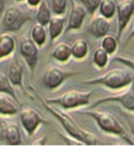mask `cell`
<instances>
[{"label": "cell", "mask_w": 134, "mask_h": 160, "mask_svg": "<svg viewBox=\"0 0 134 160\" xmlns=\"http://www.w3.org/2000/svg\"><path fill=\"white\" fill-rule=\"evenodd\" d=\"M38 95L45 108L59 120L70 137L77 140L82 145H103L105 144L94 133L84 129L70 115L53 108L51 104H47L44 99L40 97L38 94Z\"/></svg>", "instance_id": "1"}, {"label": "cell", "mask_w": 134, "mask_h": 160, "mask_svg": "<svg viewBox=\"0 0 134 160\" xmlns=\"http://www.w3.org/2000/svg\"><path fill=\"white\" fill-rule=\"evenodd\" d=\"M79 113L92 118L103 131L108 134L118 136L123 138L128 144L134 145V142L129 137L124 127L118 119L111 113L93 108L80 111Z\"/></svg>", "instance_id": "2"}, {"label": "cell", "mask_w": 134, "mask_h": 160, "mask_svg": "<svg viewBox=\"0 0 134 160\" xmlns=\"http://www.w3.org/2000/svg\"><path fill=\"white\" fill-rule=\"evenodd\" d=\"M133 80L134 76L130 71L122 68H115L98 77L85 79L82 84L101 85L112 90H122L130 85Z\"/></svg>", "instance_id": "3"}, {"label": "cell", "mask_w": 134, "mask_h": 160, "mask_svg": "<svg viewBox=\"0 0 134 160\" xmlns=\"http://www.w3.org/2000/svg\"><path fill=\"white\" fill-rule=\"evenodd\" d=\"M93 92V89L87 91L71 90L57 97L44 99V101L47 104L59 105L66 110L78 108L90 104Z\"/></svg>", "instance_id": "4"}, {"label": "cell", "mask_w": 134, "mask_h": 160, "mask_svg": "<svg viewBox=\"0 0 134 160\" xmlns=\"http://www.w3.org/2000/svg\"><path fill=\"white\" fill-rule=\"evenodd\" d=\"M32 19L29 13L17 5H10L5 9L0 18V26L3 32L18 31L22 26Z\"/></svg>", "instance_id": "5"}, {"label": "cell", "mask_w": 134, "mask_h": 160, "mask_svg": "<svg viewBox=\"0 0 134 160\" xmlns=\"http://www.w3.org/2000/svg\"><path fill=\"white\" fill-rule=\"evenodd\" d=\"M111 102H118L121 104L124 109L134 112V80L130 85L124 89L123 91L96 100L90 106V108H95L100 104Z\"/></svg>", "instance_id": "6"}, {"label": "cell", "mask_w": 134, "mask_h": 160, "mask_svg": "<svg viewBox=\"0 0 134 160\" xmlns=\"http://www.w3.org/2000/svg\"><path fill=\"white\" fill-rule=\"evenodd\" d=\"M79 74L78 72L66 71L58 66H51L42 76V83L45 88L49 90L57 89L66 79Z\"/></svg>", "instance_id": "7"}, {"label": "cell", "mask_w": 134, "mask_h": 160, "mask_svg": "<svg viewBox=\"0 0 134 160\" xmlns=\"http://www.w3.org/2000/svg\"><path fill=\"white\" fill-rule=\"evenodd\" d=\"M20 122L29 137L34 135L40 125L49 123L40 116L37 110L32 108H25L21 110L20 112Z\"/></svg>", "instance_id": "8"}, {"label": "cell", "mask_w": 134, "mask_h": 160, "mask_svg": "<svg viewBox=\"0 0 134 160\" xmlns=\"http://www.w3.org/2000/svg\"><path fill=\"white\" fill-rule=\"evenodd\" d=\"M117 12V34L120 40L127 26L134 14V0H121L116 5Z\"/></svg>", "instance_id": "9"}, {"label": "cell", "mask_w": 134, "mask_h": 160, "mask_svg": "<svg viewBox=\"0 0 134 160\" xmlns=\"http://www.w3.org/2000/svg\"><path fill=\"white\" fill-rule=\"evenodd\" d=\"M20 54L24 58L32 73L35 70L38 61V49L37 45L30 38H23L19 44Z\"/></svg>", "instance_id": "10"}, {"label": "cell", "mask_w": 134, "mask_h": 160, "mask_svg": "<svg viewBox=\"0 0 134 160\" xmlns=\"http://www.w3.org/2000/svg\"><path fill=\"white\" fill-rule=\"evenodd\" d=\"M70 2L71 8L65 32L81 28L87 12L84 7L76 0H70Z\"/></svg>", "instance_id": "11"}, {"label": "cell", "mask_w": 134, "mask_h": 160, "mask_svg": "<svg viewBox=\"0 0 134 160\" xmlns=\"http://www.w3.org/2000/svg\"><path fill=\"white\" fill-rule=\"evenodd\" d=\"M110 28V23L108 19L102 15H97L90 21L87 30L93 37L102 38L107 34Z\"/></svg>", "instance_id": "12"}, {"label": "cell", "mask_w": 134, "mask_h": 160, "mask_svg": "<svg viewBox=\"0 0 134 160\" xmlns=\"http://www.w3.org/2000/svg\"><path fill=\"white\" fill-rule=\"evenodd\" d=\"M23 66L18 61L17 56H14L9 64L8 76L13 86H18L23 89Z\"/></svg>", "instance_id": "13"}, {"label": "cell", "mask_w": 134, "mask_h": 160, "mask_svg": "<svg viewBox=\"0 0 134 160\" xmlns=\"http://www.w3.org/2000/svg\"><path fill=\"white\" fill-rule=\"evenodd\" d=\"M2 137L5 143L8 145H20L22 144L21 131L15 123L5 125L2 131Z\"/></svg>", "instance_id": "14"}, {"label": "cell", "mask_w": 134, "mask_h": 160, "mask_svg": "<svg viewBox=\"0 0 134 160\" xmlns=\"http://www.w3.org/2000/svg\"><path fill=\"white\" fill-rule=\"evenodd\" d=\"M15 39L10 32L0 34V61L13 55L15 49Z\"/></svg>", "instance_id": "15"}, {"label": "cell", "mask_w": 134, "mask_h": 160, "mask_svg": "<svg viewBox=\"0 0 134 160\" xmlns=\"http://www.w3.org/2000/svg\"><path fill=\"white\" fill-rule=\"evenodd\" d=\"M66 18L63 15L51 16L48 24L49 38L51 43L61 35L64 29Z\"/></svg>", "instance_id": "16"}, {"label": "cell", "mask_w": 134, "mask_h": 160, "mask_svg": "<svg viewBox=\"0 0 134 160\" xmlns=\"http://www.w3.org/2000/svg\"><path fill=\"white\" fill-rule=\"evenodd\" d=\"M15 101L11 96L0 92V115L13 116L17 114L18 108Z\"/></svg>", "instance_id": "17"}, {"label": "cell", "mask_w": 134, "mask_h": 160, "mask_svg": "<svg viewBox=\"0 0 134 160\" xmlns=\"http://www.w3.org/2000/svg\"><path fill=\"white\" fill-rule=\"evenodd\" d=\"M51 56L59 62H66L72 57L71 46L66 42L59 43L53 49Z\"/></svg>", "instance_id": "18"}, {"label": "cell", "mask_w": 134, "mask_h": 160, "mask_svg": "<svg viewBox=\"0 0 134 160\" xmlns=\"http://www.w3.org/2000/svg\"><path fill=\"white\" fill-rule=\"evenodd\" d=\"M72 57L78 61L84 60L88 55L89 45L85 39L78 38L71 45Z\"/></svg>", "instance_id": "19"}, {"label": "cell", "mask_w": 134, "mask_h": 160, "mask_svg": "<svg viewBox=\"0 0 134 160\" xmlns=\"http://www.w3.org/2000/svg\"><path fill=\"white\" fill-rule=\"evenodd\" d=\"M30 38L39 48H42L46 42L47 33L45 26L36 23L32 26L30 33Z\"/></svg>", "instance_id": "20"}, {"label": "cell", "mask_w": 134, "mask_h": 160, "mask_svg": "<svg viewBox=\"0 0 134 160\" xmlns=\"http://www.w3.org/2000/svg\"><path fill=\"white\" fill-rule=\"evenodd\" d=\"M51 17V12L49 7L46 0L42 2L37 6L36 20L37 22L44 26L48 25Z\"/></svg>", "instance_id": "21"}, {"label": "cell", "mask_w": 134, "mask_h": 160, "mask_svg": "<svg viewBox=\"0 0 134 160\" xmlns=\"http://www.w3.org/2000/svg\"><path fill=\"white\" fill-rule=\"evenodd\" d=\"M0 92L11 96L18 105L21 106V103L17 96L14 86L10 82L8 75L2 72H0Z\"/></svg>", "instance_id": "22"}, {"label": "cell", "mask_w": 134, "mask_h": 160, "mask_svg": "<svg viewBox=\"0 0 134 160\" xmlns=\"http://www.w3.org/2000/svg\"><path fill=\"white\" fill-rule=\"evenodd\" d=\"M109 61V55L100 46L93 51L92 55V62L97 68H105L108 64Z\"/></svg>", "instance_id": "23"}, {"label": "cell", "mask_w": 134, "mask_h": 160, "mask_svg": "<svg viewBox=\"0 0 134 160\" xmlns=\"http://www.w3.org/2000/svg\"><path fill=\"white\" fill-rule=\"evenodd\" d=\"M99 13L106 19H111L116 12V5L114 0H101L99 7Z\"/></svg>", "instance_id": "24"}, {"label": "cell", "mask_w": 134, "mask_h": 160, "mask_svg": "<svg viewBox=\"0 0 134 160\" xmlns=\"http://www.w3.org/2000/svg\"><path fill=\"white\" fill-rule=\"evenodd\" d=\"M118 39L112 35L106 34L103 36L100 41V47L109 55H112L118 49Z\"/></svg>", "instance_id": "25"}, {"label": "cell", "mask_w": 134, "mask_h": 160, "mask_svg": "<svg viewBox=\"0 0 134 160\" xmlns=\"http://www.w3.org/2000/svg\"><path fill=\"white\" fill-rule=\"evenodd\" d=\"M67 0H51L53 12L57 15H63L66 10Z\"/></svg>", "instance_id": "26"}, {"label": "cell", "mask_w": 134, "mask_h": 160, "mask_svg": "<svg viewBox=\"0 0 134 160\" xmlns=\"http://www.w3.org/2000/svg\"><path fill=\"white\" fill-rule=\"evenodd\" d=\"M100 1L101 0H80L87 12H88L90 15H93L99 9Z\"/></svg>", "instance_id": "27"}, {"label": "cell", "mask_w": 134, "mask_h": 160, "mask_svg": "<svg viewBox=\"0 0 134 160\" xmlns=\"http://www.w3.org/2000/svg\"><path fill=\"white\" fill-rule=\"evenodd\" d=\"M121 112L122 115L126 119L127 122L130 126V131L132 135L134 136V112L127 110L126 109H121Z\"/></svg>", "instance_id": "28"}, {"label": "cell", "mask_w": 134, "mask_h": 160, "mask_svg": "<svg viewBox=\"0 0 134 160\" xmlns=\"http://www.w3.org/2000/svg\"><path fill=\"white\" fill-rule=\"evenodd\" d=\"M114 61L122 63L124 64H126L128 66H129L130 68H131L134 74V58L123 57V56H118V57H116L115 58H114Z\"/></svg>", "instance_id": "29"}, {"label": "cell", "mask_w": 134, "mask_h": 160, "mask_svg": "<svg viewBox=\"0 0 134 160\" xmlns=\"http://www.w3.org/2000/svg\"><path fill=\"white\" fill-rule=\"evenodd\" d=\"M47 141V138L45 137H41L38 139H37L36 141H34L32 144V145H44Z\"/></svg>", "instance_id": "30"}, {"label": "cell", "mask_w": 134, "mask_h": 160, "mask_svg": "<svg viewBox=\"0 0 134 160\" xmlns=\"http://www.w3.org/2000/svg\"><path fill=\"white\" fill-rule=\"evenodd\" d=\"M26 2L31 8H36L42 2V0H26Z\"/></svg>", "instance_id": "31"}, {"label": "cell", "mask_w": 134, "mask_h": 160, "mask_svg": "<svg viewBox=\"0 0 134 160\" xmlns=\"http://www.w3.org/2000/svg\"><path fill=\"white\" fill-rule=\"evenodd\" d=\"M5 9V0H0V18L3 14V12Z\"/></svg>", "instance_id": "32"}, {"label": "cell", "mask_w": 134, "mask_h": 160, "mask_svg": "<svg viewBox=\"0 0 134 160\" xmlns=\"http://www.w3.org/2000/svg\"><path fill=\"white\" fill-rule=\"evenodd\" d=\"M134 38V18H133V27H132V30L131 31V32L130 33V34L128 37V38H127L126 41V43H128V42H130V40Z\"/></svg>", "instance_id": "33"}, {"label": "cell", "mask_w": 134, "mask_h": 160, "mask_svg": "<svg viewBox=\"0 0 134 160\" xmlns=\"http://www.w3.org/2000/svg\"><path fill=\"white\" fill-rule=\"evenodd\" d=\"M24 1H25V0H15V2H22Z\"/></svg>", "instance_id": "34"}]
</instances>
